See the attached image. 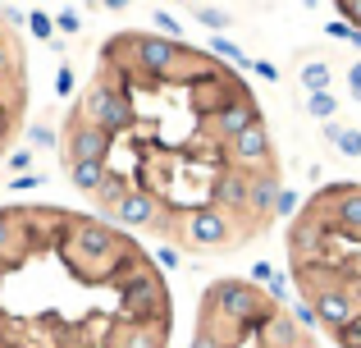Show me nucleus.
<instances>
[{
    "instance_id": "23",
    "label": "nucleus",
    "mask_w": 361,
    "mask_h": 348,
    "mask_svg": "<svg viewBox=\"0 0 361 348\" xmlns=\"http://www.w3.org/2000/svg\"><path fill=\"white\" fill-rule=\"evenodd\" d=\"M123 193H128V188H123L119 179H106V184H101V193H97V202L106 206V211H115V206L123 202Z\"/></svg>"
},
{
    "instance_id": "17",
    "label": "nucleus",
    "mask_w": 361,
    "mask_h": 348,
    "mask_svg": "<svg viewBox=\"0 0 361 348\" xmlns=\"http://www.w3.org/2000/svg\"><path fill=\"white\" fill-rule=\"evenodd\" d=\"M325 143H334L343 156H361V133L357 128H343V124H325Z\"/></svg>"
},
{
    "instance_id": "15",
    "label": "nucleus",
    "mask_w": 361,
    "mask_h": 348,
    "mask_svg": "<svg viewBox=\"0 0 361 348\" xmlns=\"http://www.w3.org/2000/svg\"><path fill=\"white\" fill-rule=\"evenodd\" d=\"M274 197H279V179H274V170H261L256 179H247V211L265 215L274 206Z\"/></svg>"
},
{
    "instance_id": "16",
    "label": "nucleus",
    "mask_w": 361,
    "mask_h": 348,
    "mask_svg": "<svg viewBox=\"0 0 361 348\" xmlns=\"http://www.w3.org/2000/svg\"><path fill=\"white\" fill-rule=\"evenodd\" d=\"M69 179H73V188H82V193L97 197L101 184L110 179V170H106V161H82V165H73V170H69Z\"/></svg>"
},
{
    "instance_id": "31",
    "label": "nucleus",
    "mask_w": 361,
    "mask_h": 348,
    "mask_svg": "<svg viewBox=\"0 0 361 348\" xmlns=\"http://www.w3.org/2000/svg\"><path fill=\"white\" fill-rule=\"evenodd\" d=\"M27 165H32V147H23V152L9 156V170H27Z\"/></svg>"
},
{
    "instance_id": "26",
    "label": "nucleus",
    "mask_w": 361,
    "mask_h": 348,
    "mask_svg": "<svg viewBox=\"0 0 361 348\" xmlns=\"http://www.w3.org/2000/svg\"><path fill=\"white\" fill-rule=\"evenodd\" d=\"M293 325H298V330H311V325H316V312H311V303H298V307H293Z\"/></svg>"
},
{
    "instance_id": "34",
    "label": "nucleus",
    "mask_w": 361,
    "mask_h": 348,
    "mask_svg": "<svg viewBox=\"0 0 361 348\" xmlns=\"http://www.w3.org/2000/svg\"><path fill=\"white\" fill-rule=\"evenodd\" d=\"M348 88H353V97L361 101V60L353 64V69H348Z\"/></svg>"
},
{
    "instance_id": "5",
    "label": "nucleus",
    "mask_w": 361,
    "mask_h": 348,
    "mask_svg": "<svg viewBox=\"0 0 361 348\" xmlns=\"http://www.w3.org/2000/svg\"><path fill=\"white\" fill-rule=\"evenodd\" d=\"M311 312H316V325H325V330H334V335H343L353 321H361L357 298L343 294V289H334V284H311Z\"/></svg>"
},
{
    "instance_id": "9",
    "label": "nucleus",
    "mask_w": 361,
    "mask_h": 348,
    "mask_svg": "<svg viewBox=\"0 0 361 348\" xmlns=\"http://www.w3.org/2000/svg\"><path fill=\"white\" fill-rule=\"evenodd\" d=\"M110 143H115L110 133H101V128L87 124V119H78V124L69 128V161L73 165H82V161H106V156H110Z\"/></svg>"
},
{
    "instance_id": "8",
    "label": "nucleus",
    "mask_w": 361,
    "mask_h": 348,
    "mask_svg": "<svg viewBox=\"0 0 361 348\" xmlns=\"http://www.w3.org/2000/svg\"><path fill=\"white\" fill-rule=\"evenodd\" d=\"M133 51H137V64L156 78L178 73V46L165 42V37H133Z\"/></svg>"
},
{
    "instance_id": "22",
    "label": "nucleus",
    "mask_w": 361,
    "mask_h": 348,
    "mask_svg": "<svg viewBox=\"0 0 361 348\" xmlns=\"http://www.w3.org/2000/svg\"><path fill=\"white\" fill-rule=\"evenodd\" d=\"M197 23H206L211 32L229 28V9H215V5H197Z\"/></svg>"
},
{
    "instance_id": "37",
    "label": "nucleus",
    "mask_w": 361,
    "mask_h": 348,
    "mask_svg": "<svg viewBox=\"0 0 361 348\" xmlns=\"http://www.w3.org/2000/svg\"><path fill=\"white\" fill-rule=\"evenodd\" d=\"M252 69H256V73H261V78H270V83H274V78H279V69H274V64H265V60H252Z\"/></svg>"
},
{
    "instance_id": "39",
    "label": "nucleus",
    "mask_w": 361,
    "mask_h": 348,
    "mask_svg": "<svg viewBox=\"0 0 361 348\" xmlns=\"http://www.w3.org/2000/svg\"><path fill=\"white\" fill-rule=\"evenodd\" d=\"M9 64H14V55H9V46L0 42V78H5V73H9Z\"/></svg>"
},
{
    "instance_id": "4",
    "label": "nucleus",
    "mask_w": 361,
    "mask_h": 348,
    "mask_svg": "<svg viewBox=\"0 0 361 348\" xmlns=\"http://www.w3.org/2000/svg\"><path fill=\"white\" fill-rule=\"evenodd\" d=\"M183 243L197 252H215V248H233V220L215 206H197L183 224Z\"/></svg>"
},
{
    "instance_id": "36",
    "label": "nucleus",
    "mask_w": 361,
    "mask_h": 348,
    "mask_svg": "<svg viewBox=\"0 0 361 348\" xmlns=\"http://www.w3.org/2000/svg\"><path fill=\"white\" fill-rule=\"evenodd\" d=\"M252 280H265V284H270V280H274L270 261H256V266H252Z\"/></svg>"
},
{
    "instance_id": "19",
    "label": "nucleus",
    "mask_w": 361,
    "mask_h": 348,
    "mask_svg": "<svg viewBox=\"0 0 361 348\" xmlns=\"http://www.w3.org/2000/svg\"><path fill=\"white\" fill-rule=\"evenodd\" d=\"M334 110H338V101L329 97V92H311V97H307V115L311 119H325V124H329V119H334Z\"/></svg>"
},
{
    "instance_id": "41",
    "label": "nucleus",
    "mask_w": 361,
    "mask_h": 348,
    "mask_svg": "<svg viewBox=\"0 0 361 348\" xmlns=\"http://www.w3.org/2000/svg\"><path fill=\"white\" fill-rule=\"evenodd\" d=\"M9 101H14V88H9V83H5V78H0V110H5V106H9Z\"/></svg>"
},
{
    "instance_id": "11",
    "label": "nucleus",
    "mask_w": 361,
    "mask_h": 348,
    "mask_svg": "<svg viewBox=\"0 0 361 348\" xmlns=\"http://www.w3.org/2000/svg\"><path fill=\"white\" fill-rule=\"evenodd\" d=\"M110 220H119V224H142V229H151V224L160 220V206H156V197L151 193H123V202L110 211Z\"/></svg>"
},
{
    "instance_id": "12",
    "label": "nucleus",
    "mask_w": 361,
    "mask_h": 348,
    "mask_svg": "<svg viewBox=\"0 0 361 348\" xmlns=\"http://www.w3.org/2000/svg\"><path fill=\"white\" fill-rule=\"evenodd\" d=\"M215 211H247V174L243 170H224L215 179Z\"/></svg>"
},
{
    "instance_id": "32",
    "label": "nucleus",
    "mask_w": 361,
    "mask_h": 348,
    "mask_svg": "<svg viewBox=\"0 0 361 348\" xmlns=\"http://www.w3.org/2000/svg\"><path fill=\"white\" fill-rule=\"evenodd\" d=\"M156 261H160L165 270H174V266H178V252H174V248H156Z\"/></svg>"
},
{
    "instance_id": "2",
    "label": "nucleus",
    "mask_w": 361,
    "mask_h": 348,
    "mask_svg": "<svg viewBox=\"0 0 361 348\" xmlns=\"http://www.w3.org/2000/svg\"><path fill=\"white\" fill-rule=\"evenodd\" d=\"M123 243L128 239L110 234L101 220H73V229H69V261L78 270H97V266H106V257L119 252Z\"/></svg>"
},
{
    "instance_id": "35",
    "label": "nucleus",
    "mask_w": 361,
    "mask_h": 348,
    "mask_svg": "<svg viewBox=\"0 0 361 348\" xmlns=\"http://www.w3.org/2000/svg\"><path fill=\"white\" fill-rule=\"evenodd\" d=\"M37 184H42V174H18L14 179V193H27V188H37Z\"/></svg>"
},
{
    "instance_id": "40",
    "label": "nucleus",
    "mask_w": 361,
    "mask_h": 348,
    "mask_svg": "<svg viewBox=\"0 0 361 348\" xmlns=\"http://www.w3.org/2000/svg\"><path fill=\"white\" fill-rule=\"evenodd\" d=\"M329 32H334L338 42H353V28H348V23H329Z\"/></svg>"
},
{
    "instance_id": "13",
    "label": "nucleus",
    "mask_w": 361,
    "mask_h": 348,
    "mask_svg": "<svg viewBox=\"0 0 361 348\" xmlns=\"http://www.w3.org/2000/svg\"><path fill=\"white\" fill-rule=\"evenodd\" d=\"M261 344H265V348H302V330L293 325V316L270 312V316L261 321Z\"/></svg>"
},
{
    "instance_id": "14",
    "label": "nucleus",
    "mask_w": 361,
    "mask_h": 348,
    "mask_svg": "<svg viewBox=\"0 0 361 348\" xmlns=\"http://www.w3.org/2000/svg\"><path fill=\"white\" fill-rule=\"evenodd\" d=\"M115 348H165V325H142V321H128L115 330Z\"/></svg>"
},
{
    "instance_id": "27",
    "label": "nucleus",
    "mask_w": 361,
    "mask_h": 348,
    "mask_svg": "<svg viewBox=\"0 0 361 348\" xmlns=\"http://www.w3.org/2000/svg\"><path fill=\"white\" fill-rule=\"evenodd\" d=\"M156 23H160V28H165V32H169V37H183V23H178V18H174V14H169V9H156Z\"/></svg>"
},
{
    "instance_id": "7",
    "label": "nucleus",
    "mask_w": 361,
    "mask_h": 348,
    "mask_svg": "<svg viewBox=\"0 0 361 348\" xmlns=\"http://www.w3.org/2000/svg\"><path fill=\"white\" fill-rule=\"evenodd\" d=\"M320 206H329V224L338 234L361 243V188H329L320 193Z\"/></svg>"
},
{
    "instance_id": "25",
    "label": "nucleus",
    "mask_w": 361,
    "mask_h": 348,
    "mask_svg": "<svg viewBox=\"0 0 361 348\" xmlns=\"http://www.w3.org/2000/svg\"><path fill=\"white\" fill-rule=\"evenodd\" d=\"M298 202H302V197L293 193V188H279V197H274V206H270V211H274V215H283V220H288V215L298 211Z\"/></svg>"
},
{
    "instance_id": "10",
    "label": "nucleus",
    "mask_w": 361,
    "mask_h": 348,
    "mask_svg": "<svg viewBox=\"0 0 361 348\" xmlns=\"http://www.w3.org/2000/svg\"><path fill=\"white\" fill-rule=\"evenodd\" d=\"M252 124H261V115H256V106L247 97H238V101H229V106H220L211 115V133H220L224 143L229 138H238V133H247Z\"/></svg>"
},
{
    "instance_id": "24",
    "label": "nucleus",
    "mask_w": 361,
    "mask_h": 348,
    "mask_svg": "<svg viewBox=\"0 0 361 348\" xmlns=\"http://www.w3.org/2000/svg\"><path fill=\"white\" fill-rule=\"evenodd\" d=\"M27 28H32V37H37V42H51V28H55V18L46 14V9H32V14H27Z\"/></svg>"
},
{
    "instance_id": "38",
    "label": "nucleus",
    "mask_w": 361,
    "mask_h": 348,
    "mask_svg": "<svg viewBox=\"0 0 361 348\" xmlns=\"http://www.w3.org/2000/svg\"><path fill=\"white\" fill-rule=\"evenodd\" d=\"M338 14H343V18H357V23H361V0H348V5H338Z\"/></svg>"
},
{
    "instance_id": "21",
    "label": "nucleus",
    "mask_w": 361,
    "mask_h": 348,
    "mask_svg": "<svg viewBox=\"0 0 361 348\" xmlns=\"http://www.w3.org/2000/svg\"><path fill=\"white\" fill-rule=\"evenodd\" d=\"M211 51L220 55V60H229V64H243V69H252V60H247V55H243L233 42H224V37H211Z\"/></svg>"
},
{
    "instance_id": "1",
    "label": "nucleus",
    "mask_w": 361,
    "mask_h": 348,
    "mask_svg": "<svg viewBox=\"0 0 361 348\" xmlns=\"http://www.w3.org/2000/svg\"><path fill=\"white\" fill-rule=\"evenodd\" d=\"M220 312L224 321L233 325H247V321H265V303L261 294H256V284H247V280H220V284L206 294V316Z\"/></svg>"
},
{
    "instance_id": "3",
    "label": "nucleus",
    "mask_w": 361,
    "mask_h": 348,
    "mask_svg": "<svg viewBox=\"0 0 361 348\" xmlns=\"http://www.w3.org/2000/svg\"><path fill=\"white\" fill-rule=\"evenodd\" d=\"M82 119H87L92 128H101V133L115 138L119 128L133 124V106H128V97H123V92L110 88V83H97V88L82 97Z\"/></svg>"
},
{
    "instance_id": "30",
    "label": "nucleus",
    "mask_w": 361,
    "mask_h": 348,
    "mask_svg": "<svg viewBox=\"0 0 361 348\" xmlns=\"http://www.w3.org/2000/svg\"><path fill=\"white\" fill-rule=\"evenodd\" d=\"M9 243H14V220H9V215L0 211V252H5Z\"/></svg>"
},
{
    "instance_id": "6",
    "label": "nucleus",
    "mask_w": 361,
    "mask_h": 348,
    "mask_svg": "<svg viewBox=\"0 0 361 348\" xmlns=\"http://www.w3.org/2000/svg\"><path fill=\"white\" fill-rule=\"evenodd\" d=\"M229 156H233V170H252L256 165V174L261 170H274V147H270V133H265V124H252L247 133L238 138H229Z\"/></svg>"
},
{
    "instance_id": "18",
    "label": "nucleus",
    "mask_w": 361,
    "mask_h": 348,
    "mask_svg": "<svg viewBox=\"0 0 361 348\" xmlns=\"http://www.w3.org/2000/svg\"><path fill=\"white\" fill-rule=\"evenodd\" d=\"M298 78H302V88H307V92H329V64L325 60H307Z\"/></svg>"
},
{
    "instance_id": "29",
    "label": "nucleus",
    "mask_w": 361,
    "mask_h": 348,
    "mask_svg": "<svg viewBox=\"0 0 361 348\" xmlns=\"http://www.w3.org/2000/svg\"><path fill=\"white\" fill-rule=\"evenodd\" d=\"M192 348H224V344H220V335H215V330H206V325H202L197 340H192Z\"/></svg>"
},
{
    "instance_id": "28",
    "label": "nucleus",
    "mask_w": 361,
    "mask_h": 348,
    "mask_svg": "<svg viewBox=\"0 0 361 348\" xmlns=\"http://www.w3.org/2000/svg\"><path fill=\"white\" fill-rule=\"evenodd\" d=\"M55 23H60L64 32H78V28H82V14H78V9H60V18H55Z\"/></svg>"
},
{
    "instance_id": "33",
    "label": "nucleus",
    "mask_w": 361,
    "mask_h": 348,
    "mask_svg": "<svg viewBox=\"0 0 361 348\" xmlns=\"http://www.w3.org/2000/svg\"><path fill=\"white\" fill-rule=\"evenodd\" d=\"M55 88H60V97H69V88H73V73H69V69H55Z\"/></svg>"
},
{
    "instance_id": "20",
    "label": "nucleus",
    "mask_w": 361,
    "mask_h": 348,
    "mask_svg": "<svg viewBox=\"0 0 361 348\" xmlns=\"http://www.w3.org/2000/svg\"><path fill=\"white\" fill-rule=\"evenodd\" d=\"M27 143H32V152H55L60 138H55L51 124H32V128H27Z\"/></svg>"
}]
</instances>
